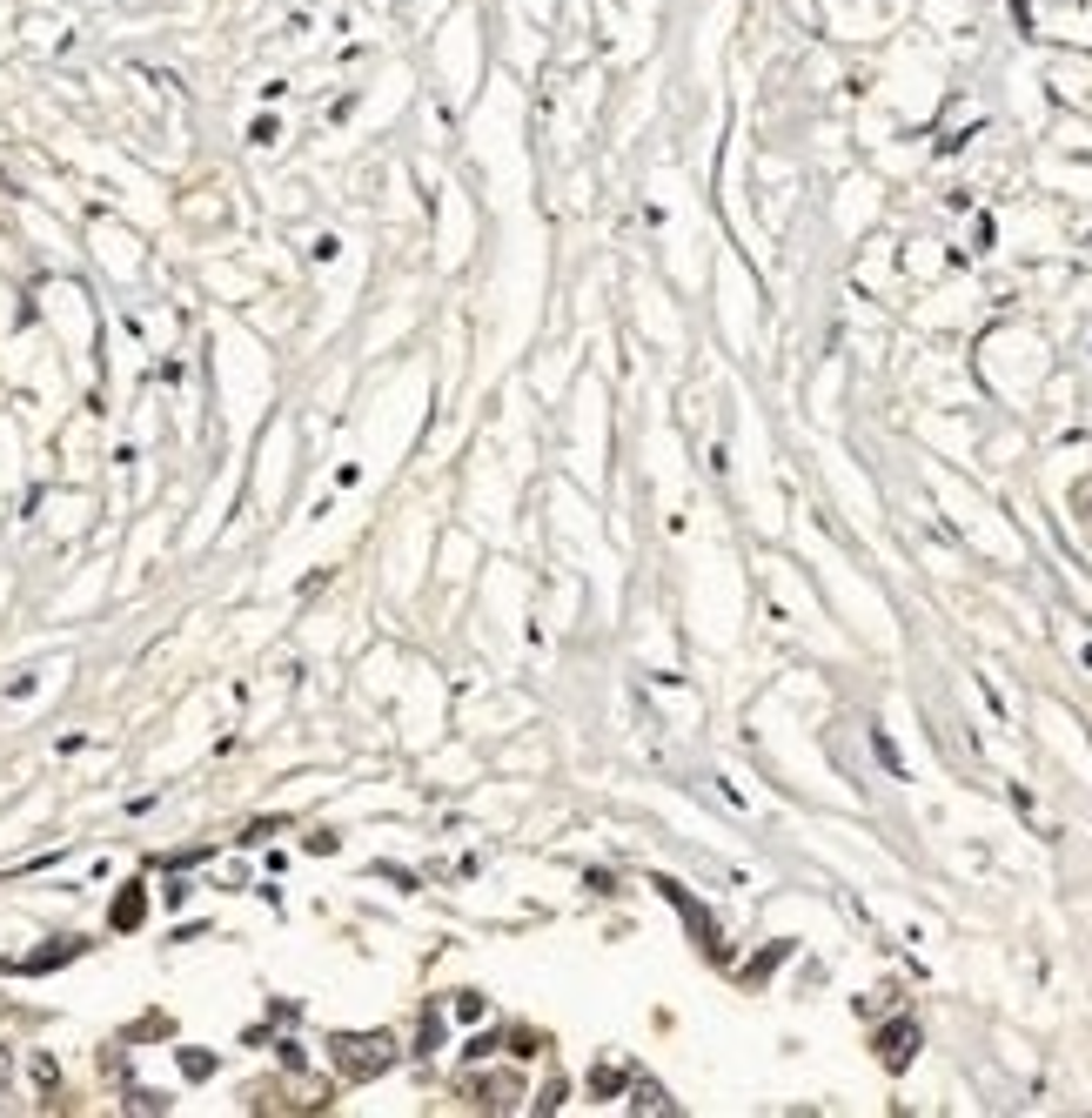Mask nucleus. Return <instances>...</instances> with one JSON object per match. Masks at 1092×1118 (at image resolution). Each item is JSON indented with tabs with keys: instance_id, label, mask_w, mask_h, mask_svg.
Returning <instances> with one entry per match:
<instances>
[{
	"instance_id": "nucleus-1",
	"label": "nucleus",
	"mask_w": 1092,
	"mask_h": 1118,
	"mask_svg": "<svg viewBox=\"0 0 1092 1118\" xmlns=\"http://www.w3.org/2000/svg\"><path fill=\"white\" fill-rule=\"evenodd\" d=\"M336 1065L349 1071V1078H376L383 1065H396V1039H383V1032H362V1039H336Z\"/></svg>"
},
{
	"instance_id": "nucleus-2",
	"label": "nucleus",
	"mask_w": 1092,
	"mask_h": 1118,
	"mask_svg": "<svg viewBox=\"0 0 1092 1118\" xmlns=\"http://www.w3.org/2000/svg\"><path fill=\"white\" fill-rule=\"evenodd\" d=\"M912 1052H918V1024H912V1018H899V1024H884V1032H878V1058H884L892 1071L912 1065Z\"/></svg>"
},
{
	"instance_id": "nucleus-3",
	"label": "nucleus",
	"mask_w": 1092,
	"mask_h": 1118,
	"mask_svg": "<svg viewBox=\"0 0 1092 1118\" xmlns=\"http://www.w3.org/2000/svg\"><path fill=\"white\" fill-rule=\"evenodd\" d=\"M664 897H671V904H677V910H684V918H691V931H697V938H704V944H710V951H717V958H724V938H717V918H710V910H704V904H697V897H684V891H677V884H671V878H664Z\"/></svg>"
},
{
	"instance_id": "nucleus-4",
	"label": "nucleus",
	"mask_w": 1092,
	"mask_h": 1118,
	"mask_svg": "<svg viewBox=\"0 0 1092 1118\" xmlns=\"http://www.w3.org/2000/svg\"><path fill=\"white\" fill-rule=\"evenodd\" d=\"M469 1092H476V1105L503 1112V1105H516V1099H523V1078H476V1071H469Z\"/></svg>"
},
{
	"instance_id": "nucleus-5",
	"label": "nucleus",
	"mask_w": 1092,
	"mask_h": 1118,
	"mask_svg": "<svg viewBox=\"0 0 1092 1118\" xmlns=\"http://www.w3.org/2000/svg\"><path fill=\"white\" fill-rule=\"evenodd\" d=\"M637 1112H671V1105H664L657 1085H637Z\"/></svg>"
},
{
	"instance_id": "nucleus-6",
	"label": "nucleus",
	"mask_w": 1092,
	"mask_h": 1118,
	"mask_svg": "<svg viewBox=\"0 0 1092 1118\" xmlns=\"http://www.w3.org/2000/svg\"><path fill=\"white\" fill-rule=\"evenodd\" d=\"M134 918H141V897L128 891V897H121V904H114V925H134Z\"/></svg>"
}]
</instances>
